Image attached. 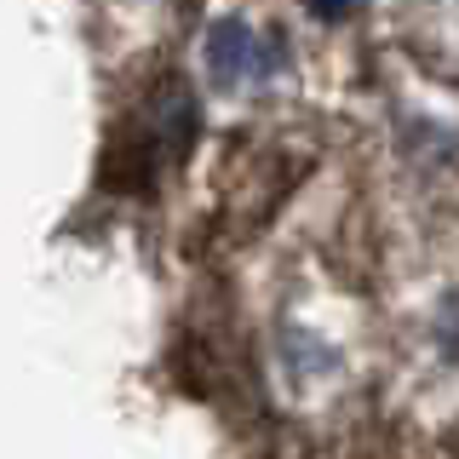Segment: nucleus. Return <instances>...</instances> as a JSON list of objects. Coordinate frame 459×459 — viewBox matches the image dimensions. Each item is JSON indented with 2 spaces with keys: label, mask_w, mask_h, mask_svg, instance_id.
I'll return each instance as SVG.
<instances>
[{
  "label": "nucleus",
  "mask_w": 459,
  "mask_h": 459,
  "mask_svg": "<svg viewBox=\"0 0 459 459\" xmlns=\"http://www.w3.org/2000/svg\"><path fill=\"white\" fill-rule=\"evenodd\" d=\"M351 6V0H316V12H327V18H333V12H344Z\"/></svg>",
  "instance_id": "nucleus-1"
}]
</instances>
